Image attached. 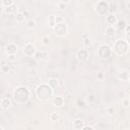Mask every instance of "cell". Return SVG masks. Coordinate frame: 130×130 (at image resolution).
<instances>
[{"label": "cell", "mask_w": 130, "mask_h": 130, "mask_svg": "<svg viewBox=\"0 0 130 130\" xmlns=\"http://www.w3.org/2000/svg\"><path fill=\"white\" fill-rule=\"evenodd\" d=\"M12 98L15 104L24 105L30 99V90L25 85H18L12 91Z\"/></svg>", "instance_id": "cell-1"}, {"label": "cell", "mask_w": 130, "mask_h": 130, "mask_svg": "<svg viewBox=\"0 0 130 130\" xmlns=\"http://www.w3.org/2000/svg\"><path fill=\"white\" fill-rule=\"evenodd\" d=\"M54 93V89L48 83H41L36 88V95L41 101H49Z\"/></svg>", "instance_id": "cell-2"}, {"label": "cell", "mask_w": 130, "mask_h": 130, "mask_svg": "<svg viewBox=\"0 0 130 130\" xmlns=\"http://www.w3.org/2000/svg\"><path fill=\"white\" fill-rule=\"evenodd\" d=\"M129 51V45L125 40H117L114 43V53L118 56H125Z\"/></svg>", "instance_id": "cell-3"}, {"label": "cell", "mask_w": 130, "mask_h": 130, "mask_svg": "<svg viewBox=\"0 0 130 130\" xmlns=\"http://www.w3.org/2000/svg\"><path fill=\"white\" fill-rule=\"evenodd\" d=\"M94 11L100 16H107L109 14V2L106 0H101L96 3Z\"/></svg>", "instance_id": "cell-4"}, {"label": "cell", "mask_w": 130, "mask_h": 130, "mask_svg": "<svg viewBox=\"0 0 130 130\" xmlns=\"http://www.w3.org/2000/svg\"><path fill=\"white\" fill-rule=\"evenodd\" d=\"M96 54H98V57L100 59H103V60H106L108 59L111 54H112V49L109 45L107 44H103V45H100V47L98 48V51H96Z\"/></svg>", "instance_id": "cell-5"}, {"label": "cell", "mask_w": 130, "mask_h": 130, "mask_svg": "<svg viewBox=\"0 0 130 130\" xmlns=\"http://www.w3.org/2000/svg\"><path fill=\"white\" fill-rule=\"evenodd\" d=\"M53 29H54V32L57 37H64L68 32V26H67L66 22L56 24Z\"/></svg>", "instance_id": "cell-6"}, {"label": "cell", "mask_w": 130, "mask_h": 130, "mask_svg": "<svg viewBox=\"0 0 130 130\" xmlns=\"http://www.w3.org/2000/svg\"><path fill=\"white\" fill-rule=\"evenodd\" d=\"M22 53L24 56L26 57H35L36 53H37V49L35 47L34 44L31 43H26L24 46H23V49H22Z\"/></svg>", "instance_id": "cell-7"}, {"label": "cell", "mask_w": 130, "mask_h": 130, "mask_svg": "<svg viewBox=\"0 0 130 130\" xmlns=\"http://www.w3.org/2000/svg\"><path fill=\"white\" fill-rule=\"evenodd\" d=\"M18 52V46L15 43H8L5 46L4 49V53L6 54V56H10V55H16Z\"/></svg>", "instance_id": "cell-8"}, {"label": "cell", "mask_w": 130, "mask_h": 130, "mask_svg": "<svg viewBox=\"0 0 130 130\" xmlns=\"http://www.w3.org/2000/svg\"><path fill=\"white\" fill-rule=\"evenodd\" d=\"M76 58L79 62H85L88 59V50L87 49H79L76 52Z\"/></svg>", "instance_id": "cell-9"}, {"label": "cell", "mask_w": 130, "mask_h": 130, "mask_svg": "<svg viewBox=\"0 0 130 130\" xmlns=\"http://www.w3.org/2000/svg\"><path fill=\"white\" fill-rule=\"evenodd\" d=\"M52 103H53V106H54V107H56V108H61V107H63L65 101H64V98H63V96H61V95H56V96L53 99Z\"/></svg>", "instance_id": "cell-10"}, {"label": "cell", "mask_w": 130, "mask_h": 130, "mask_svg": "<svg viewBox=\"0 0 130 130\" xmlns=\"http://www.w3.org/2000/svg\"><path fill=\"white\" fill-rule=\"evenodd\" d=\"M84 126H85L84 122H83L81 119H79V118H76V119L72 122V127H73L74 130H81Z\"/></svg>", "instance_id": "cell-11"}, {"label": "cell", "mask_w": 130, "mask_h": 130, "mask_svg": "<svg viewBox=\"0 0 130 130\" xmlns=\"http://www.w3.org/2000/svg\"><path fill=\"white\" fill-rule=\"evenodd\" d=\"M117 21H118V19H117L116 14H110V13H109V14L106 16V22H107L110 26H114V24H116Z\"/></svg>", "instance_id": "cell-12"}, {"label": "cell", "mask_w": 130, "mask_h": 130, "mask_svg": "<svg viewBox=\"0 0 130 130\" xmlns=\"http://www.w3.org/2000/svg\"><path fill=\"white\" fill-rule=\"evenodd\" d=\"M11 104H12V102H11V100L9 98H5L4 96V98L1 99V108L3 110H8L11 107Z\"/></svg>", "instance_id": "cell-13"}, {"label": "cell", "mask_w": 130, "mask_h": 130, "mask_svg": "<svg viewBox=\"0 0 130 130\" xmlns=\"http://www.w3.org/2000/svg\"><path fill=\"white\" fill-rule=\"evenodd\" d=\"M126 26H127V21H126L124 18L118 19V21H117V23H116V27H117L118 30H120V31L124 30V31H125Z\"/></svg>", "instance_id": "cell-14"}, {"label": "cell", "mask_w": 130, "mask_h": 130, "mask_svg": "<svg viewBox=\"0 0 130 130\" xmlns=\"http://www.w3.org/2000/svg\"><path fill=\"white\" fill-rule=\"evenodd\" d=\"M81 38H82V45H83V47L88 48V47L91 46L92 41H91V38H90L89 36H87V35H82Z\"/></svg>", "instance_id": "cell-15"}, {"label": "cell", "mask_w": 130, "mask_h": 130, "mask_svg": "<svg viewBox=\"0 0 130 130\" xmlns=\"http://www.w3.org/2000/svg\"><path fill=\"white\" fill-rule=\"evenodd\" d=\"M117 11H118V4L114 1H110L109 2V13L110 14H116Z\"/></svg>", "instance_id": "cell-16"}, {"label": "cell", "mask_w": 130, "mask_h": 130, "mask_svg": "<svg viewBox=\"0 0 130 130\" xmlns=\"http://www.w3.org/2000/svg\"><path fill=\"white\" fill-rule=\"evenodd\" d=\"M48 57V53L47 52H41V51H37L36 55H35V59L37 61H42V60H45L46 58Z\"/></svg>", "instance_id": "cell-17"}, {"label": "cell", "mask_w": 130, "mask_h": 130, "mask_svg": "<svg viewBox=\"0 0 130 130\" xmlns=\"http://www.w3.org/2000/svg\"><path fill=\"white\" fill-rule=\"evenodd\" d=\"M48 84H49L53 89H55V88H57V87L59 86V80H58V78L50 77V78H49V81H48Z\"/></svg>", "instance_id": "cell-18"}, {"label": "cell", "mask_w": 130, "mask_h": 130, "mask_svg": "<svg viewBox=\"0 0 130 130\" xmlns=\"http://www.w3.org/2000/svg\"><path fill=\"white\" fill-rule=\"evenodd\" d=\"M106 35L109 37V38H113V37H115V35H116V28L114 27V26H108L107 28H106Z\"/></svg>", "instance_id": "cell-19"}, {"label": "cell", "mask_w": 130, "mask_h": 130, "mask_svg": "<svg viewBox=\"0 0 130 130\" xmlns=\"http://www.w3.org/2000/svg\"><path fill=\"white\" fill-rule=\"evenodd\" d=\"M11 70H12V67H11V65H9L8 63H6V64L0 66V71H1L2 73H5V74H6V73H9Z\"/></svg>", "instance_id": "cell-20"}, {"label": "cell", "mask_w": 130, "mask_h": 130, "mask_svg": "<svg viewBox=\"0 0 130 130\" xmlns=\"http://www.w3.org/2000/svg\"><path fill=\"white\" fill-rule=\"evenodd\" d=\"M48 25L51 28H54L56 25V15H50L48 17Z\"/></svg>", "instance_id": "cell-21"}, {"label": "cell", "mask_w": 130, "mask_h": 130, "mask_svg": "<svg viewBox=\"0 0 130 130\" xmlns=\"http://www.w3.org/2000/svg\"><path fill=\"white\" fill-rule=\"evenodd\" d=\"M16 10H17V5H16V4H13V5L10 6V7L4 8V11H5V13H7V14H13V13L16 12Z\"/></svg>", "instance_id": "cell-22"}, {"label": "cell", "mask_w": 130, "mask_h": 130, "mask_svg": "<svg viewBox=\"0 0 130 130\" xmlns=\"http://www.w3.org/2000/svg\"><path fill=\"white\" fill-rule=\"evenodd\" d=\"M13 4H15L13 0H2V1H1V6H2L3 8L10 7V6H12Z\"/></svg>", "instance_id": "cell-23"}, {"label": "cell", "mask_w": 130, "mask_h": 130, "mask_svg": "<svg viewBox=\"0 0 130 130\" xmlns=\"http://www.w3.org/2000/svg\"><path fill=\"white\" fill-rule=\"evenodd\" d=\"M15 19H16L17 22H23V21L25 20V17H24V15H23L22 11H19V12H17V13L15 14Z\"/></svg>", "instance_id": "cell-24"}, {"label": "cell", "mask_w": 130, "mask_h": 130, "mask_svg": "<svg viewBox=\"0 0 130 130\" xmlns=\"http://www.w3.org/2000/svg\"><path fill=\"white\" fill-rule=\"evenodd\" d=\"M95 101H96V96H95L94 93H88V94L86 95V102H87V103L92 104V103H94Z\"/></svg>", "instance_id": "cell-25"}, {"label": "cell", "mask_w": 130, "mask_h": 130, "mask_svg": "<svg viewBox=\"0 0 130 130\" xmlns=\"http://www.w3.org/2000/svg\"><path fill=\"white\" fill-rule=\"evenodd\" d=\"M129 78H130V76H129V73H128L127 71H123V72H121V73L119 74V79L127 80V81H128Z\"/></svg>", "instance_id": "cell-26"}, {"label": "cell", "mask_w": 130, "mask_h": 130, "mask_svg": "<svg viewBox=\"0 0 130 130\" xmlns=\"http://www.w3.org/2000/svg\"><path fill=\"white\" fill-rule=\"evenodd\" d=\"M59 119H60V114L55 113V112L51 113V115H50V120H51L52 122H57Z\"/></svg>", "instance_id": "cell-27"}, {"label": "cell", "mask_w": 130, "mask_h": 130, "mask_svg": "<svg viewBox=\"0 0 130 130\" xmlns=\"http://www.w3.org/2000/svg\"><path fill=\"white\" fill-rule=\"evenodd\" d=\"M36 25H37V22H36V20H34V19H28V20L26 21V26H27L28 28H35Z\"/></svg>", "instance_id": "cell-28"}, {"label": "cell", "mask_w": 130, "mask_h": 130, "mask_svg": "<svg viewBox=\"0 0 130 130\" xmlns=\"http://www.w3.org/2000/svg\"><path fill=\"white\" fill-rule=\"evenodd\" d=\"M42 44L45 45V46H48L50 44V38H49V36H44L42 38Z\"/></svg>", "instance_id": "cell-29"}, {"label": "cell", "mask_w": 130, "mask_h": 130, "mask_svg": "<svg viewBox=\"0 0 130 130\" xmlns=\"http://www.w3.org/2000/svg\"><path fill=\"white\" fill-rule=\"evenodd\" d=\"M63 22H66V21H65V18H64L63 16H61V15H57V16H56V24H58V23H63Z\"/></svg>", "instance_id": "cell-30"}, {"label": "cell", "mask_w": 130, "mask_h": 130, "mask_svg": "<svg viewBox=\"0 0 130 130\" xmlns=\"http://www.w3.org/2000/svg\"><path fill=\"white\" fill-rule=\"evenodd\" d=\"M124 40L126 41V43L130 46V31L128 32H125V36H124Z\"/></svg>", "instance_id": "cell-31"}, {"label": "cell", "mask_w": 130, "mask_h": 130, "mask_svg": "<svg viewBox=\"0 0 130 130\" xmlns=\"http://www.w3.org/2000/svg\"><path fill=\"white\" fill-rule=\"evenodd\" d=\"M58 7H59V9H60L61 11H63V10H65V8H66V4H65L64 2H62V1H60V2H58Z\"/></svg>", "instance_id": "cell-32"}, {"label": "cell", "mask_w": 130, "mask_h": 130, "mask_svg": "<svg viewBox=\"0 0 130 130\" xmlns=\"http://www.w3.org/2000/svg\"><path fill=\"white\" fill-rule=\"evenodd\" d=\"M107 114L110 115V116L114 115V114H115V109H114L113 107H109V108L107 109Z\"/></svg>", "instance_id": "cell-33"}, {"label": "cell", "mask_w": 130, "mask_h": 130, "mask_svg": "<svg viewBox=\"0 0 130 130\" xmlns=\"http://www.w3.org/2000/svg\"><path fill=\"white\" fill-rule=\"evenodd\" d=\"M6 59H7V61L14 62V61H16V55H10V56H7Z\"/></svg>", "instance_id": "cell-34"}, {"label": "cell", "mask_w": 130, "mask_h": 130, "mask_svg": "<svg viewBox=\"0 0 130 130\" xmlns=\"http://www.w3.org/2000/svg\"><path fill=\"white\" fill-rule=\"evenodd\" d=\"M123 106H125V107H129V106H130V101H129V99L123 100Z\"/></svg>", "instance_id": "cell-35"}, {"label": "cell", "mask_w": 130, "mask_h": 130, "mask_svg": "<svg viewBox=\"0 0 130 130\" xmlns=\"http://www.w3.org/2000/svg\"><path fill=\"white\" fill-rule=\"evenodd\" d=\"M81 130H95L92 126H90V125H85Z\"/></svg>", "instance_id": "cell-36"}, {"label": "cell", "mask_w": 130, "mask_h": 130, "mask_svg": "<svg viewBox=\"0 0 130 130\" xmlns=\"http://www.w3.org/2000/svg\"><path fill=\"white\" fill-rule=\"evenodd\" d=\"M22 13H23V15H24L25 19H26V18H28V16H29V12H28L27 10H24V11H22Z\"/></svg>", "instance_id": "cell-37"}, {"label": "cell", "mask_w": 130, "mask_h": 130, "mask_svg": "<svg viewBox=\"0 0 130 130\" xmlns=\"http://www.w3.org/2000/svg\"><path fill=\"white\" fill-rule=\"evenodd\" d=\"M128 31H130V24H127V26L125 28V32H128Z\"/></svg>", "instance_id": "cell-38"}, {"label": "cell", "mask_w": 130, "mask_h": 130, "mask_svg": "<svg viewBox=\"0 0 130 130\" xmlns=\"http://www.w3.org/2000/svg\"><path fill=\"white\" fill-rule=\"evenodd\" d=\"M126 8H127V9H129V10H130V0H129V1H127V2H126Z\"/></svg>", "instance_id": "cell-39"}, {"label": "cell", "mask_w": 130, "mask_h": 130, "mask_svg": "<svg viewBox=\"0 0 130 130\" xmlns=\"http://www.w3.org/2000/svg\"><path fill=\"white\" fill-rule=\"evenodd\" d=\"M98 77H99V78H100V79H101V78H103V74H102V73H100V74H99V76H98Z\"/></svg>", "instance_id": "cell-40"}, {"label": "cell", "mask_w": 130, "mask_h": 130, "mask_svg": "<svg viewBox=\"0 0 130 130\" xmlns=\"http://www.w3.org/2000/svg\"><path fill=\"white\" fill-rule=\"evenodd\" d=\"M0 130H5V128H4V127L1 125V126H0Z\"/></svg>", "instance_id": "cell-41"}, {"label": "cell", "mask_w": 130, "mask_h": 130, "mask_svg": "<svg viewBox=\"0 0 130 130\" xmlns=\"http://www.w3.org/2000/svg\"><path fill=\"white\" fill-rule=\"evenodd\" d=\"M128 83H129V86H130V78L128 79Z\"/></svg>", "instance_id": "cell-42"}, {"label": "cell", "mask_w": 130, "mask_h": 130, "mask_svg": "<svg viewBox=\"0 0 130 130\" xmlns=\"http://www.w3.org/2000/svg\"><path fill=\"white\" fill-rule=\"evenodd\" d=\"M126 130H130V128H128V129H126Z\"/></svg>", "instance_id": "cell-43"}, {"label": "cell", "mask_w": 130, "mask_h": 130, "mask_svg": "<svg viewBox=\"0 0 130 130\" xmlns=\"http://www.w3.org/2000/svg\"><path fill=\"white\" fill-rule=\"evenodd\" d=\"M129 101H130V95H129Z\"/></svg>", "instance_id": "cell-44"}]
</instances>
